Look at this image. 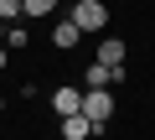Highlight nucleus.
Returning a JSON list of instances; mask_svg holds the SVG:
<instances>
[{
    "label": "nucleus",
    "mask_w": 155,
    "mask_h": 140,
    "mask_svg": "<svg viewBox=\"0 0 155 140\" xmlns=\"http://www.w3.org/2000/svg\"><path fill=\"white\" fill-rule=\"evenodd\" d=\"M83 119H93V135H104L114 119V88H83Z\"/></svg>",
    "instance_id": "1"
},
{
    "label": "nucleus",
    "mask_w": 155,
    "mask_h": 140,
    "mask_svg": "<svg viewBox=\"0 0 155 140\" xmlns=\"http://www.w3.org/2000/svg\"><path fill=\"white\" fill-rule=\"evenodd\" d=\"M72 26L78 31H104L109 26V5L104 0H72Z\"/></svg>",
    "instance_id": "2"
},
{
    "label": "nucleus",
    "mask_w": 155,
    "mask_h": 140,
    "mask_svg": "<svg viewBox=\"0 0 155 140\" xmlns=\"http://www.w3.org/2000/svg\"><path fill=\"white\" fill-rule=\"evenodd\" d=\"M52 109H57V119L83 114V88H78V83H57L52 88Z\"/></svg>",
    "instance_id": "3"
},
{
    "label": "nucleus",
    "mask_w": 155,
    "mask_h": 140,
    "mask_svg": "<svg viewBox=\"0 0 155 140\" xmlns=\"http://www.w3.org/2000/svg\"><path fill=\"white\" fill-rule=\"evenodd\" d=\"M78 42H83V31H78V26H72V16H62V21L52 26V47H62V52H72Z\"/></svg>",
    "instance_id": "4"
},
{
    "label": "nucleus",
    "mask_w": 155,
    "mask_h": 140,
    "mask_svg": "<svg viewBox=\"0 0 155 140\" xmlns=\"http://www.w3.org/2000/svg\"><path fill=\"white\" fill-rule=\"evenodd\" d=\"M114 73H119V67H104V62H88V73H83V88H114V83H119Z\"/></svg>",
    "instance_id": "5"
},
{
    "label": "nucleus",
    "mask_w": 155,
    "mask_h": 140,
    "mask_svg": "<svg viewBox=\"0 0 155 140\" xmlns=\"http://www.w3.org/2000/svg\"><path fill=\"white\" fill-rule=\"evenodd\" d=\"M93 62H104V67H124V42H119V36H104Z\"/></svg>",
    "instance_id": "6"
},
{
    "label": "nucleus",
    "mask_w": 155,
    "mask_h": 140,
    "mask_svg": "<svg viewBox=\"0 0 155 140\" xmlns=\"http://www.w3.org/2000/svg\"><path fill=\"white\" fill-rule=\"evenodd\" d=\"M57 130H62V140H88V135H93V119H83V114H72V119H62Z\"/></svg>",
    "instance_id": "7"
},
{
    "label": "nucleus",
    "mask_w": 155,
    "mask_h": 140,
    "mask_svg": "<svg viewBox=\"0 0 155 140\" xmlns=\"http://www.w3.org/2000/svg\"><path fill=\"white\" fill-rule=\"evenodd\" d=\"M57 11V0H21V21H41Z\"/></svg>",
    "instance_id": "8"
},
{
    "label": "nucleus",
    "mask_w": 155,
    "mask_h": 140,
    "mask_svg": "<svg viewBox=\"0 0 155 140\" xmlns=\"http://www.w3.org/2000/svg\"><path fill=\"white\" fill-rule=\"evenodd\" d=\"M11 47H31V36H26V26H21V21H16V26H5V52H11Z\"/></svg>",
    "instance_id": "9"
},
{
    "label": "nucleus",
    "mask_w": 155,
    "mask_h": 140,
    "mask_svg": "<svg viewBox=\"0 0 155 140\" xmlns=\"http://www.w3.org/2000/svg\"><path fill=\"white\" fill-rule=\"evenodd\" d=\"M0 21L16 26V21H21V0H0Z\"/></svg>",
    "instance_id": "10"
},
{
    "label": "nucleus",
    "mask_w": 155,
    "mask_h": 140,
    "mask_svg": "<svg viewBox=\"0 0 155 140\" xmlns=\"http://www.w3.org/2000/svg\"><path fill=\"white\" fill-rule=\"evenodd\" d=\"M5 62H11V52H5V42H0V73H5Z\"/></svg>",
    "instance_id": "11"
},
{
    "label": "nucleus",
    "mask_w": 155,
    "mask_h": 140,
    "mask_svg": "<svg viewBox=\"0 0 155 140\" xmlns=\"http://www.w3.org/2000/svg\"><path fill=\"white\" fill-rule=\"evenodd\" d=\"M0 114H5V99H0Z\"/></svg>",
    "instance_id": "12"
}]
</instances>
